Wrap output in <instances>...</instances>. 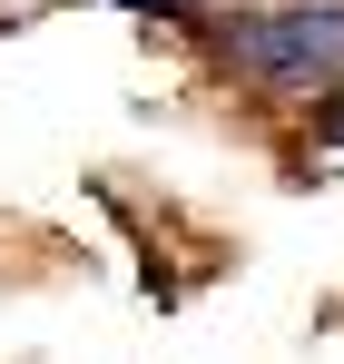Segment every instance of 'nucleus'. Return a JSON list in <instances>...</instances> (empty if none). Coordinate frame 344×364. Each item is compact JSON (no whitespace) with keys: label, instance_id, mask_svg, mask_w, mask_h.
<instances>
[{"label":"nucleus","instance_id":"nucleus-3","mask_svg":"<svg viewBox=\"0 0 344 364\" xmlns=\"http://www.w3.org/2000/svg\"><path fill=\"white\" fill-rule=\"evenodd\" d=\"M315 128H325V138H344V89L325 99V109H315Z\"/></svg>","mask_w":344,"mask_h":364},{"label":"nucleus","instance_id":"nucleus-2","mask_svg":"<svg viewBox=\"0 0 344 364\" xmlns=\"http://www.w3.org/2000/svg\"><path fill=\"white\" fill-rule=\"evenodd\" d=\"M118 10H128V20H158V30H187V40L217 20V0H118Z\"/></svg>","mask_w":344,"mask_h":364},{"label":"nucleus","instance_id":"nucleus-1","mask_svg":"<svg viewBox=\"0 0 344 364\" xmlns=\"http://www.w3.org/2000/svg\"><path fill=\"white\" fill-rule=\"evenodd\" d=\"M197 50L256 109H325L344 89V0H217Z\"/></svg>","mask_w":344,"mask_h":364}]
</instances>
